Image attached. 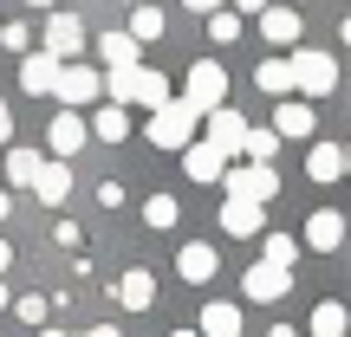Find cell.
Masks as SVG:
<instances>
[{"instance_id": "cell-6", "label": "cell", "mask_w": 351, "mask_h": 337, "mask_svg": "<svg viewBox=\"0 0 351 337\" xmlns=\"http://www.w3.org/2000/svg\"><path fill=\"white\" fill-rule=\"evenodd\" d=\"M247 137H254V130H247V117H241V111H215L208 117V143L221 156H247Z\"/></svg>"}, {"instance_id": "cell-18", "label": "cell", "mask_w": 351, "mask_h": 337, "mask_svg": "<svg viewBox=\"0 0 351 337\" xmlns=\"http://www.w3.org/2000/svg\"><path fill=\"white\" fill-rule=\"evenodd\" d=\"M339 240H345V221H339V214H332V208H319L313 221H306V247L332 253V247H339Z\"/></svg>"}, {"instance_id": "cell-22", "label": "cell", "mask_w": 351, "mask_h": 337, "mask_svg": "<svg viewBox=\"0 0 351 337\" xmlns=\"http://www.w3.org/2000/svg\"><path fill=\"white\" fill-rule=\"evenodd\" d=\"M150 299H156V279H150V273H124V286H117V305H124V312H143Z\"/></svg>"}, {"instance_id": "cell-12", "label": "cell", "mask_w": 351, "mask_h": 337, "mask_svg": "<svg viewBox=\"0 0 351 337\" xmlns=\"http://www.w3.org/2000/svg\"><path fill=\"white\" fill-rule=\"evenodd\" d=\"M182 163H189V175H195V182H228V156L215 150L208 137H202L195 150H182Z\"/></svg>"}, {"instance_id": "cell-2", "label": "cell", "mask_w": 351, "mask_h": 337, "mask_svg": "<svg viewBox=\"0 0 351 337\" xmlns=\"http://www.w3.org/2000/svg\"><path fill=\"white\" fill-rule=\"evenodd\" d=\"M195 124H208V117L189 98H176V104H163V111L150 117V143L156 150H195Z\"/></svg>"}, {"instance_id": "cell-15", "label": "cell", "mask_w": 351, "mask_h": 337, "mask_svg": "<svg viewBox=\"0 0 351 337\" xmlns=\"http://www.w3.org/2000/svg\"><path fill=\"white\" fill-rule=\"evenodd\" d=\"M345 169H351V156L339 143H313V156H306V175H313V182H339Z\"/></svg>"}, {"instance_id": "cell-35", "label": "cell", "mask_w": 351, "mask_h": 337, "mask_svg": "<svg viewBox=\"0 0 351 337\" xmlns=\"http://www.w3.org/2000/svg\"><path fill=\"white\" fill-rule=\"evenodd\" d=\"M189 7H195V13H221V0H189Z\"/></svg>"}, {"instance_id": "cell-36", "label": "cell", "mask_w": 351, "mask_h": 337, "mask_svg": "<svg viewBox=\"0 0 351 337\" xmlns=\"http://www.w3.org/2000/svg\"><path fill=\"white\" fill-rule=\"evenodd\" d=\"M7 266H13V247H7V240H0V273H7Z\"/></svg>"}, {"instance_id": "cell-26", "label": "cell", "mask_w": 351, "mask_h": 337, "mask_svg": "<svg viewBox=\"0 0 351 337\" xmlns=\"http://www.w3.org/2000/svg\"><path fill=\"white\" fill-rule=\"evenodd\" d=\"M313 337H345V305H313Z\"/></svg>"}, {"instance_id": "cell-14", "label": "cell", "mask_w": 351, "mask_h": 337, "mask_svg": "<svg viewBox=\"0 0 351 337\" xmlns=\"http://www.w3.org/2000/svg\"><path fill=\"white\" fill-rule=\"evenodd\" d=\"M59 72H65V59H52V52H33V59L20 65V85H26V91H59Z\"/></svg>"}, {"instance_id": "cell-43", "label": "cell", "mask_w": 351, "mask_h": 337, "mask_svg": "<svg viewBox=\"0 0 351 337\" xmlns=\"http://www.w3.org/2000/svg\"><path fill=\"white\" fill-rule=\"evenodd\" d=\"M124 7H143V0H124Z\"/></svg>"}, {"instance_id": "cell-10", "label": "cell", "mask_w": 351, "mask_h": 337, "mask_svg": "<svg viewBox=\"0 0 351 337\" xmlns=\"http://www.w3.org/2000/svg\"><path fill=\"white\" fill-rule=\"evenodd\" d=\"M78 46H85V26H78L72 13H52V20H46V52H52V59H72Z\"/></svg>"}, {"instance_id": "cell-32", "label": "cell", "mask_w": 351, "mask_h": 337, "mask_svg": "<svg viewBox=\"0 0 351 337\" xmlns=\"http://www.w3.org/2000/svg\"><path fill=\"white\" fill-rule=\"evenodd\" d=\"M13 318H20V325H39V318H46V299H20V305H13Z\"/></svg>"}, {"instance_id": "cell-29", "label": "cell", "mask_w": 351, "mask_h": 337, "mask_svg": "<svg viewBox=\"0 0 351 337\" xmlns=\"http://www.w3.org/2000/svg\"><path fill=\"white\" fill-rule=\"evenodd\" d=\"M176 214H182V208H176L169 195H150V201H143V221H150V227H176Z\"/></svg>"}, {"instance_id": "cell-4", "label": "cell", "mask_w": 351, "mask_h": 337, "mask_svg": "<svg viewBox=\"0 0 351 337\" xmlns=\"http://www.w3.org/2000/svg\"><path fill=\"white\" fill-rule=\"evenodd\" d=\"M228 195H234V201H274L280 195V175L267 163H241V169H228Z\"/></svg>"}, {"instance_id": "cell-8", "label": "cell", "mask_w": 351, "mask_h": 337, "mask_svg": "<svg viewBox=\"0 0 351 337\" xmlns=\"http://www.w3.org/2000/svg\"><path fill=\"white\" fill-rule=\"evenodd\" d=\"M98 91H104V78L91 72V65H65V72H59V104H65V111H72V104H91Z\"/></svg>"}, {"instance_id": "cell-27", "label": "cell", "mask_w": 351, "mask_h": 337, "mask_svg": "<svg viewBox=\"0 0 351 337\" xmlns=\"http://www.w3.org/2000/svg\"><path fill=\"white\" fill-rule=\"evenodd\" d=\"M274 150H280V130H254V137H247V163L274 169Z\"/></svg>"}, {"instance_id": "cell-41", "label": "cell", "mask_w": 351, "mask_h": 337, "mask_svg": "<svg viewBox=\"0 0 351 337\" xmlns=\"http://www.w3.org/2000/svg\"><path fill=\"white\" fill-rule=\"evenodd\" d=\"M345 46H351V20H345Z\"/></svg>"}, {"instance_id": "cell-7", "label": "cell", "mask_w": 351, "mask_h": 337, "mask_svg": "<svg viewBox=\"0 0 351 337\" xmlns=\"http://www.w3.org/2000/svg\"><path fill=\"white\" fill-rule=\"evenodd\" d=\"M287 286H293V273H287V266H274V260H261V266H247V299H261V305H274V299H287Z\"/></svg>"}, {"instance_id": "cell-5", "label": "cell", "mask_w": 351, "mask_h": 337, "mask_svg": "<svg viewBox=\"0 0 351 337\" xmlns=\"http://www.w3.org/2000/svg\"><path fill=\"white\" fill-rule=\"evenodd\" d=\"M293 72H300V91H306V98H326V91L339 85V65H332L326 52H293Z\"/></svg>"}, {"instance_id": "cell-33", "label": "cell", "mask_w": 351, "mask_h": 337, "mask_svg": "<svg viewBox=\"0 0 351 337\" xmlns=\"http://www.w3.org/2000/svg\"><path fill=\"white\" fill-rule=\"evenodd\" d=\"M274 0H234V13H267Z\"/></svg>"}, {"instance_id": "cell-24", "label": "cell", "mask_w": 351, "mask_h": 337, "mask_svg": "<svg viewBox=\"0 0 351 337\" xmlns=\"http://www.w3.org/2000/svg\"><path fill=\"white\" fill-rule=\"evenodd\" d=\"M91 137H104V143H124V137H130V117H124V104H104V111L91 117Z\"/></svg>"}, {"instance_id": "cell-25", "label": "cell", "mask_w": 351, "mask_h": 337, "mask_svg": "<svg viewBox=\"0 0 351 337\" xmlns=\"http://www.w3.org/2000/svg\"><path fill=\"white\" fill-rule=\"evenodd\" d=\"M65 188H72L65 163H46V175H39V201H46V208H59V201H65Z\"/></svg>"}, {"instance_id": "cell-34", "label": "cell", "mask_w": 351, "mask_h": 337, "mask_svg": "<svg viewBox=\"0 0 351 337\" xmlns=\"http://www.w3.org/2000/svg\"><path fill=\"white\" fill-rule=\"evenodd\" d=\"M7 137H13V111L0 104V143H7Z\"/></svg>"}, {"instance_id": "cell-17", "label": "cell", "mask_w": 351, "mask_h": 337, "mask_svg": "<svg viewBox=\"0 0 351 337\" xmlns=\"http://www.w3.org/2000/svg\"><path fill=\"white\" fill-rule=\"evenodd\" d=\"M137 46H143L137 33H104V39H98V52H104L111 72H137Z\"/></svg>"}, {"instance_id": "cell-21", "label": "cell", "mask_w": 351, "mask_h": 337, "mask_svg": "<svg viewBox=\"0 0 351 337\" xmlns=\"http://www.w3.org/2000/svg\"><path fill=\"white\" fill-rule=\"evenodd\" d=\"M39 175H46V156H33V150H13L7 156V182L13 188H39Z\"/></svg>"}, {"instance_id": "cell-42", "label": "cell", "mask_w": 351, "mask_h": 337, "mask_svg": "<svg viewBox=\"0 0 351 337\" xmlns=\"http://www.w3.org/2000/svg\"><path fill=\"white\" fill-rule=\"evenodd\" d=\"M0 305H7V286H0Z\"/></svg>"}, {"instance_id": "cell-3", "label": "cell", "mask_w": 351, "mask_h": 337, "mask_svg": "<svg viewBox=\"0 0 351 337\" xmlns=\"http://www.w3.org/2000/svg\"><path fill=\"white\" fill-rule=\"evenodd\" d=\"M189 104H195L202 117H215V111H228V72L215 59H195L189 65V91H182Z\"/></svg>"}, {"instance_id": "cell-11", "label": "cell", "mask_w": 351, "mask_h": 337, "mask_svg": "<svg viewBox=\"0 0 351 337\" xmlns=\"http://www.w3.org/2000/svg\"><path fill=\"white\" fill-rule=\"evenodd\" d=\"M254 85L267 98H287V91H300V72H293V59H261L254 65Z\"/></svg>"}, {"instance_id": "cell-39", "label": "cell", "mask_w": 351, "mask_h": 337, "mask_svg": "<svg viewBox=\"0 0 351 337\" xmlns=\"http://www.w3.org/2000/svg\"><path fill=\"white\" fill-rule=\"evenodd\" d=\"M85 337H117V331H111V325H98V331H85Z\"/></svg>"}, {"instance_id": "cell-38", "label": "cell", "mask_w": 351, "mask_h": 337, "mask_svg": "<svg viewBox=\"0 0 351 337\" xmlns=\"http://www.w3.org/2000/svg\"><path fill=\"white\" fill-rule=\"evenodd\" d=\"M267 337H300V331H287V325H274V331H267Z\"/></svg>"}, {"instance_id": "cell-13", "label": "cell", "mask_w": 351, "mask_h": 337, "mask_svg": "<svg viewBox=\"0 0 351 337\" xmlns=\"http://www.w3.org/2000/svg\"><path fill=\"white\" fill-rule=\"evenodd\" d=\"M261 33H267V46H300V7H267Z\"/></svg>"}, {"instance_id": "cell-9", "label": "cell", "mask_w": 351, "mask_h": 337, "mask_svg": "<svg viewBox=\"0 0 351 337\" xmlns=\"http://www.w3.org/2000/svg\"><path fill=\"white\" fill-rule=\"evenodd\" d=\"M85 137H91V124L78 111H59V117H52V130H46L52 156H78V150H85Z\"/></svg>"}, {"instance_id": "cell-16", "label": "cell", "mask_w": 351, "mask_h": 337, "mask_svg": "<svg viewBox=\"0 0 351 337\" xmlns=\"http://www.w3.org/2000/svg\"><path fill=\"white\" fill-rule=\"evenodd\" d=\"M221 234H234V240L261 234V201H234V195H228V208H221Z\"/></svg>"}, {"instance_id": "cell-37", "label": "cell", "mask_w": 351, "mask_h": 337, "mask_svg": "<svg viewBox=\"0 0 351 337\" xmlns=\"http://www.w3.org/2000/svg\"><path fill=\"white\" fill-rule=\"evenodd\" d=\"M7 214H13V195H0V221H7Z\"/></svg>"}, {"instance_id": "cell-19", "label": "cell", "mask_w": 351, "mask_h": 337, "mask_svg": "<svg viewBox=\"0 0 351 337\" xmlns=\"http://www.w3.org/2000/svg\"><path fill=\"white\" fill-rule=\"evenodd\" d=\"M176 266H182V279H195V286H202V279H215V266H221V260H215V247H208V240H189Z\"/></svg>"}, {"instance_id": "cell-45", "label": "cell", "mask_w": 351, "mask_h": 337, "mask_svg": "<svg viewBox=\"0 0 351 337\" xmlns=\"http://www.w3.org/2000/svg\"><path fill=\"white\" fill-rule=\"evenodd\" d=\"M0 39H7V26H0Z\"/></svg>"}, {"instance_id": "cell-30", "label": "cell", "mask_w": 351, "mask_h": 337, "mask_svg": "<svg viewBox=\"0 0 351 337\" xmlns=\"http://www.w3.org/2000/svg\"><path fill=\"white\" fill-rule=\"evenodd\" d=\"M130 33H137V39H156V33H163V13H156V7H137V13H130Z\"/></svg>"}, {"instance_id": "cell-40", "label": "cell", "mask_w": 351, "mask_h": 337, "mask_svg": "<svg viewBox=\"0 0 351 337\" xmlns=\"http://www.w3.org/2000/svg\"><path fill=\"white\" fill-rule=\"evenodd\" d=\"M39 337H65V331H39Z\"/></svg>"}, {"instance_id": "cell-44", "label": "cell", "mask_w": 351, "mask_h": 337, "mask_svg": "<svg viewBox=\"0 0 351 337\" xmlns=\"http://www.w3.org/2000/svg\"><path fill=\"white\" fill-rule=\"evenodd\" d=\"M176 337H195V331H176Z\"/></svg>"}, {"instance_id": "cell-46", "label": "cell", "mask_w": 351, "mask_h": 337, "mask_svg": "<svg viewBox=\"0 0 351 337\" xmlns=\"http://www.w3.org/2000/svg\"><path fill=\"white\" fill-rule=\"evenodd\" d=\"M345 156H351V143H345Z\"/></svg>"}, {"instance_id": "cell-23", "label": "cell", "mask_w": 351, "mask_h": 337, "mask_svg": "<svg viewBox=\"0 0 351 337\" xmlns=\"http://www.w3.org/2000/svg\"><path fill=\"white\" fill-rule=\"evenodd\" d=\"M274 130H280V137H313V104H280Z\"/></svg>"}, {"instance_id": "cell-20", "label": "cell", "mask_w": 351, "mask_h": 337, "mask_svg": "<svg viewBox=\"0 0 351 337\" xmlns=\"http://www.w3.org/2000/svg\"><path fill=\"white\" fill-rule=\"evenodd\" d=\"M202 337H241V312L234 305H202Z\"/></svg>"}, {"instance_id": "cell-1", "label": "cell", "mask_w": 351, "mask_h": 337, "mask_svg": "<svg viewBox=\"0 0 351 337\" xmlns=\"http://www.w3.org/2000/svg\"><path fill=\"white\" fill-rule=\"evenodd\" d=\"M104 91H111V104H150V111L176 104L169 98V78L150 72V65H137V72H111V78H104Z\"/></svg>"}, {"instance_id": "cell-31", "label": "cell", "mask_w": 351, "mask_h": 337, "mask_svg": "<svg viewBox=\"0 0 351 337\" xmlns=\"http://www.w3.org/2000/svg\"><path fill=\"white\" fill-rule=\"evenodd\" d=\"M267 260H274V266H293V260H300V240L274 234V240H267Z\"/></svg>"}, {"instance_id": "cell-28", "label": "cell", "mask_w": 351, "mask_h": 337, "mask_svg": "<svg viewBox=\"0 0 351 337\" xmlns=\"http://www.w3.org/2000/svg\"><path fill=\"white\" fill-rule=\"evenodd\" d=\"M208 39L215 46H234L241 39V13H208Z\"/></svg>"}]
</instances>
